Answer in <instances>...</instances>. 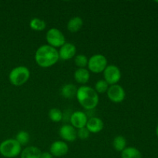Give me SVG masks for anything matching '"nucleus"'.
<instances>
[{
  "instance_id": "b1692460",
  "label": "nucleus",
  "mask_w": 158,
  "mask_h": 158,
  "mask_svg": "<svg viewBox=\"0 0 158 158\" xmlns=\"http://www.w3.org/2000/svg\"><path fill=\"white\" fill-rule=\"evenodd\" d=\"M74 63L77 67L85 68L86 66H87L88 59L83 54H78L74 57Z\"/></svg>"
},
{
  "instance_id": "4468645a",
  "label": "nucleus",
  "mask_w": 158,
  "mask_h": 158,
  "mask_svg": "<svg viewBox=\"0 0 158 158\" xmlns=\"http://www.w3.org/2000/svg\"><path fill=\"white\" fill-rule=\"evenodd\" d=\"M90 77V74L86 68H78L74 73V79L76 81L80 84H85L88 83Z\"/></svg>"
},
{
  "instance_id": "f8f14e48",
  "label": "nucleus",
  "mask_w": 158,
  "mask_h": 158,
  "mask_svg": "<svg viewBox=\"0 0 158 158\" xmlns=\"http://www.w3.org/2000/svg\"><path fill=\"white\" fill-rule=\"evenodd\" d=\"M60 59L63 60H69L75 57L77 53V48L70 43H66L60 47L58 51Z\"/></svg>"
},
{
  "instance_id": "7ed1b4c3",
  "label": "nucleus",
  "mask_w": 158,
  "mask_h": 158,
  "mask_svg": "<svg viewBox=\"0 0 158 158\" xmlns=\"http://www.w3.org/2000/svg\"><path fill=\"white\" fill-rule=\"evenodd\" d=\"M30 77V71L26 66H16L11 70L9 75V82L13 86H20L25 84Z\"/></svg>"
},
{
  "instance_id": "9d476101",
  "label": "nucleus",
  "mask_w": 158,
  "mask_h": 158,
  "mask_svg": "<svg viewBox=\"0 0 158 158\" xmlns=\"http://www.w3.org/2000/svg\"><path fill=\"white\" fill-rule=\"evenodd\" d=\"M59 134L63 140L66 142H73L77 138V131L72 125L65 124L60 128Z\"/></svg>"
},
{
  "instance_id": "aec40b11",
  "label": "nucleus",
  "mask_w": 158,
  "mask_h": 158,
  "mask_svg": "<svg viewBox=\"0 0 158 158\" xmlns=\"http://www.w3.org/2000/svg\"><path fill=\"white\" fill-rule=\"evenodd\" d=\"M127 140L123 136H117L113 140V147L114 150L122 152L127 148Z\"/></svg>"
},
{
  "instance_id": "6ab92c4d",
  "label": "nucleus",
  "mask_w": 158,
  "mask_h": 158,
  "mask_svg": "<svg viewBox=\"0 0 158 158\" xmlns=\"http://www.w3.org/2000/svg\"><path fill=\"white\" fill-rule=\"evenodd\" d=\"M29 27L32 30L40 32V31H43L46 29V23L44 20L40 19L39 18H33L29 22Z\"/></svg>"
},
{
  "instance_id": "6e6552de",
  "label": "nucleus",
  "mask_w": 158,
  "mask_h": 158,
  "mask_svg": "<svg viewBox=\"0 0 158 158\" xmlns=\"http://www.w3.org/2000/svg\"><path fill=\"white\" fill-rule=\"evenodd\" d=\"M106 94H107L109 100L116 103H121L122 101L124 100L125 97H126L124 89L118 84L110 86Z\"/></svg>"
},
{
  "instance_id": "39448f33",
  "label": "nucleus",
  "mask_w": 158,
  "mask_h": 158,
  "mask_svg": "<svg viewBox=\"0 0 158 158\" xmlns=\"http://www.w3.org/2000/svg\"><path fill=\"white\" fill-rule=\"evenodd\" d=\"M107 66V60L102 54H95L88 60L87 67L94 73H103Z\"/></svg>"
},
{
  "instance_id": "ddd939ff",
  "label": "nucleus",
  "mask_w": 158,
  "mask_h": 158,
  "mask_svg": "<svg viewBox=\"0 0 158 158\" xmlns=\"http://www.w3.org/2000/svg\"><path fill=\"white\" fill-rule=\"evenodd\" d=\"M103 127H104L103 121L98 117H91V118L88 119L86 125V129L89 131L90 134L91 133L97 134V133L100 132L103 129Z\"/></svg>"
},
{
  "instance_id": "412c9836",
  "label": "nucleus",
  "mask_w": 158,
  "mask_h": 158,
  "mask_svg": "<svg viewBox=\"0 0 158 158\" xmlns=\"http://www.w3.org/2000/svg\"><path fill=\"white\" fill-rule=\"evenodd\" d=\"M49 117L52 122L55 123H58L60 120H63V114L62 111L58 108H52L49 111Z\"/></svg>"
},
{
  "instance_id": "9b49d317",
  "label": "nucleus",
  "mask_w": 158,
  "mask_h": 158,
  "mask_svg": "<svg viewBox=\"0 0 158 158\" xmlns=\"http://www.w3.org/2000/svg\"><path fill=\"white\" fill-rule=\"evenodd\" d=\"M49 151L52 157H63L69 151V147L66 142L63 140H56L51 144Z\"/></svg>"
},
{
  "instance_id": "f257e3e1",
  "label": "nucleus",
  "mask_w": 158,
  "mask_h": 158,
  "mask_svg": "<svg viewBox=\"0 0 158 158\" xmlns=\"http://www.w3.org/2000/svg\"><path fill=\"white\" fill-rule=\"evenodd\" d=\"M60 60L59 52L56 48L49 45H43L37 49L35 60L42 68H49L55 65Z\"/></svg>"
},
{
  "instance_id": "f03ea898",
  "label": "nucleus",
  "mask_w": 158,
  "mask_h": 158,
  "mask_svg": "<svg viewBox=\"0 0 158 158\" xmlns=\"http://www.w3.org/2000/svg\"><path fill=\"white\" fill-rule=\"evenodd\" d=\"M77 101L87 110H91L97 106L99 103V95L95 89L88 86H82L77 89Z\"/></svg>"
},
{
  "instance_id": "4be33fe9",
  "label": "nucleus",
  "mask_w": 158,
  "mask_h": 158,
  "mask_svg": "<svg viewBox=\"0 0 158 158\" xmlns=\"http://www.w3.org/2000/svg\"><path fill=\"white\" fill-rule=\"evenodd\" d=\"M15 140L21 146H25L29 141V134L25 131H19L15 136Z\"/></svg>"
},
{
  "instance_id": "a878e982",
  "label": "nucleus",
  "mask_w": 158,
  "mask_h": 158,
  "mask_svg": "<svg viewBox=\"0 0 158 158\" xmlns=\"http://www.w3.org/2000/svg\"><path fill=\"white\" fill-rule=\"evenodd\" d=\"M40 158H53V157L49 152H43L40 156Z\"/></svg>"
},
{
  "instance_id": "bb28decb",
  "label": "nucleus",
  "mask_w": 158,
  "mask_h": 158,
  "mask_svg": "<svg viewBox=\"0 0 158 158\" xmlns=\"http://www.w3.org/2000/svg\"><path fill=\"white\" fill-rule=\"evenodd\" d=\"M156 134H157V136L158 137V125L157 127V129H156Z\"/></svg>"
},
{
  "instance_id": "a211bd4d",
  "label": "nucleus",
  "mask_w": 158,
  "mask_h": 158,
  "mask_svg": "<svg viewBox=\"0 0 158 158\" xmlns=\"http://www.w3.org/2000/svg\"><path fill=\"white\" fill-rule=\"evenodd\" d=\"M121 158H142L140 151L134 147L126 148L121 152Z\"/></svg>"
},
{
  "instance_id": "5701e85b",
  "label": "nucleus",
  "mask_w": 158,
  "mask_h": 158,
  "mask_svg": "<svg viewBox=\"0 0 158 158\" xmlns=\"http://www.w3.org/2000/svg\"><path fill=\"white\" fill-rule=\"evenodd\" d=\"M109 86L110 85L108 84L104 80H100L99 81H97V83H96L94 89H95V91L98 94H102L107 92Z\"/></svg>"
},
{
  "instance_id": "f3484780",
  "label": "nucleus",
  "mask_w": 158,
  "mask_h": 158,
  "mask_svg": "<svg viewBox=\"0 0 158 158\" xmlns=\"http://www.w3.org/2000/svg\"><path fill=\"white\" fill-rule=\"evenodd\" d=\"M77 88L76 85L72 83L65 84L61 89V95L66 99H72L77 96Z\"/></svg>"
},
{
  "instance_id": "423d86ee",
  "label": "nucleus",
  "mask_w": 158,
  "mask_h": 158,
  "mask_svg": "<svg viewBox=\"0 0 158 158\" xmlns=\"http://www.w3.org/2000/svg\"><path fill=\"white\" fill-rule=\"evenodd\" d=\"M46 40L48 45L53 48H60L66 43L63 33L56 28H51L48 30Z\"/></svg>"
},
{
  "instance_id": "dca6fc26",
  "label": "nucleus",
  "mask_w": 158,
  "mask_h": 158,
  "mask_svg": "<svg viewBox=\"0 0 158 158\" xmlns=\"http://www.w3.org/2000/svg\"><path fill=\"white\" fill-rule=\"evenodd\" d=\"M83 25L81 17L75 16L71 18L67 23V29L70 32H77L80 30Z\"/></svg>"
},
{
  "instance_id": "393cba45",
  "label": "nucleus",
  "mask_w": 158,
  "mask_h": 158,
  "mask_svg": "<svg viewBox=\"0 0 158 158\" xmlns=\"http://www.w3.org/2000/svg\"><path fill=\"white\" fill-rule=\"evenodd\" d=\"M89 135H90V133L86 129V127L78 129V131H77V137H79L81 140H86V139L89 138Z\"/></svg>"
},
{
  "instance_id": "20e7f679",
  "label": "nucleus",
  "mask_w": 158,
  "mask_h": 158,
  "mask_svg": "<svg viewBox=\"0 0 158 158\" xmlns=\"http://www.w3.org/2000/svg\"><path fill=\"white\" fill-rule=\"evenodd\" d=\"M22 152V146L15 139H7L0 143V154L6 158H14Z\"/></svg>"
},
{
  "instance_id": "1a4fd4ad",
  "label": "nucleus",
  "mask_w": 158,
  "mask_h": 158,
  "mask_svg": "<svg viewBox=\"0 0 158 158\" xmlns=\"http://www.w3.org/2000/svg\"><path fill=\"white\" fill-rule=\"evenodd\" d=\"M87 116L83 111H75L69 117V122L75 129L85 127L87 123Z\"/></svg>"
},
{
  "instance_id": "0eeeda50",
  "label": "nucleus",
  "mask_w": 158,
  "mask_h": 158,
  "mask_svg": "<svg viewBox=\"0 0 158 158\" xmlns=\"http://www.w3.org/2000/svg\"><path fill=\"white\" fill-rule=\"evenodd\" d=\"M104 80L110 85L117 84L121 79V72L120 69L115 65H109L103 71Z\"/></svg>"
},
{
  "instance_id": "2eb2a0df",
  "label": "nucleus",
  "mask_w": 158,
  "mask_h": 158,
  "mask_svg": "<svg viewBox=\"0 0 158 158\" xmlns=\"http://www.w3.org/2000/svg\"><path fill=\"white\" fill-rule=\"evenodd\" d=\"M41 151L37 147L29 146L22 151L20 158H40Z\"/></svg>"
}]
</instances>
